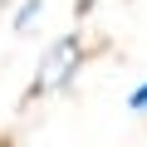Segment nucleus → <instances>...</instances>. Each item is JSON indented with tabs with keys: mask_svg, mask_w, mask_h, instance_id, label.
Returning <instances> with one entry per match:
<instances>
[{
	"mask_svg": "<svg viewBox=\"0 0 147 147\" xmlns=\"http://www.w3.org/2000/svg\"><path fill=\"white\" fill-rule=\"evenodd\" d=\"M79 69H84V39H79V34L54 39V44L39 54V64H34V79H30V88H25V103L49 98V93H64L74 79H79Z\"/></svg>",
	"mask_w": 147,
	"mask_h": 147,
	"instance_id": "f257e3e1",
	"label": "nucleus"
},
{
	"mask_svg": "<svg viewBox=\"0 0 147 147\" xmlns=\"http://www.w3.org/2000/svg\"><path fill=\"white\" fill-rule=\"evenodd\" d=\"M39 15H44V0H20V10H15V20H10V25H15V34H30Z\"/></svg>",
	"mask_w": 147,
	"mask_h": 147,
	"instance_id": "f03ea898",
	"label": "nucleus"
},
{
	"mask_svg": "<svg viewBox=\"0 0 147 147\" xmlns=\"http://www.w3.org/2000/svg\"><path fill=\"white\" fill-rule=\"evenodd\" d=\"M127 113H147V79H142V84L127 93Z\"/></svg>",
	"mask_w": 147,
	"mask_h": 147,
	"instance_id": "7ed1b4c3",
	"label": "nucleus"
},
{
	"mask_svg": "<svg viewBox=\"0 0 147 147\" xmlns=\"http://www.w3.org/2000/svg\"><path fill=\"white\" fill-rule=\"evenodd\" d=\"M93 5H98V0H74V15H79V20H84V15L93 10Z\"/></svg>",
	"mask_w": 147,
	"mask_h": 147,
	"instance_id": "20e7f679",
	"label": "nucleus"
}]
</instances>
